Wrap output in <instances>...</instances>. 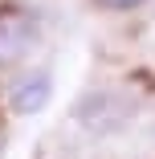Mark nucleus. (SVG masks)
Segmentation results:
<instances>
[{
	"instance_id": "1",
	"label": "nucleus",
	"mask_w": 155,
	"mask_h": 159,
	"mask_svg": "<svg viewBox=\"0 0 155 159\" xmlns=\"http://www.w3.org/2000/svg\"><path fill=\"white\" fill-rule=\"evenodd\" d=\"M41 41V20L33 8H0V70H12Z\"/></svg>"
},
{
	"instance_id": "2",
	"label": "nucleus",
	"mask_w": 155,
	"mask_h": 159,
	"mask_svg": "<svg viewBox=\"0 0 155 159\" xmlns=\"http://www.w3.org/2000/svg\"><path fill=\"white\" fill-rule=\"evenodd\" d=\"M4 102H8V110L21 114V118L41 114V110L53 102V70H45V66L21 70V74L8 82V90H4Z\"/></svg>"
},
{
	"instance_id": "3",
	"label": "nucleus",
	"mask_w": 155,
	"mask_h": 159,
	"mask_svg": "<svg viewBox=\"0 0 155 159\" xmlns=\"http://www.w3.org/2000/svg\"><path fill=\"white\" fill-rule=\"evenodd\" d=\"M74 118H78L82 126H90L94 135H110V131H118L131 114H127V102H122L114 90H90L86 98L74 106Z\"/></svg>"
},
{
	"instance_id": "4",
	"label": "nucleus",
	"mask_w": 155,
	"mask_h": 159,
	"mask_svg": "<svg viewBox=\"0 0 155 159\" xmlns=\"http://www.w3.org/2000/svg\"><path fill=\"white\" fill-rule=\"evenodd\" d=\"M94 8H102V12H139L147 0H90Z\"/></svg>"
}]
</instances>
